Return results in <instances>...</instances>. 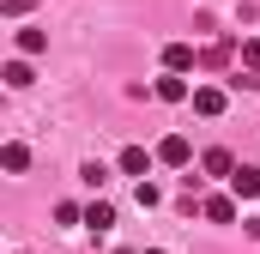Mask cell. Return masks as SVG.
Here are the masks:
<instances>
[{
	"instance_id": "7a4b0ae2",
	"label": "cell",
	"mask_w": 260,
	"mask_h": 254,
	"mask_svg": "<svg viewBox=\"0 0 260 254\" xmlns=\"http://www.w3.org/2000/svg\"><path fill=\"white\" fill-rule=\"evenodd\" d=\"M188 103H194V115H206V121H218V115L230 109L224 85H194V97H188Z\"/></svg>"
},
{
	"instance_id": "ac0fdd59",
	"label": "cell",
	"mask_w": 260,
	"mask_h": 254,
	"mask_svg": "<svg viewBox=\"0 0 260 254\" xmlns=\"http://www.w3.org/2000/svg\"><path fill=\"white\" fill-rule=\"evenodd\" d=\"M145 254H164V248H145Z\"/></svg>"
},
{
	"instance_id": "5b68a950",
	"label": "cell",
	"mask_w": 260,
	"mask_h": 254,
	"mask_svg": "<svg viewBox=\"0 0 260 254\" xmlns=\"http://www.w3.org/2000/svg\"><path fill=\"white\" fill-rule=\"evenodd\" d=\"M200 212H206L212 224H236V194H206Z\"/></svg>"
},
{
	"instance_id": "52a82bcc",
	"label": "cell",
	"mask_w": 260,
	"mask_h": 254,
	"mask_svg": "<svg viewBox=\"0 0 260 254\" xmlns=\"http://www.w3.org/2000/svg\"><path fill=\"white\" fill-rule=\"evenodd\" d=\"M200 170H206V176H224V182H230V170H236V157H230L224 145H212V151L200 157Z\"/></svg>"
},
{
	"instance_id": "3957f363",
	"label": "cell",
	"mask_w": 260,
	"mask_h": 254,
	"mask_svg": "<svg viewBox=\"0 0 260 254\" xmlns=\"http://www.w3.org/2000/svg\"><path fill=\"white\" fill-rule=\"evenodd\" d=\"M230 194H236V200H260V170L254 164H236V170H230Z\"/></svg>"
},
{
	"instance_id": "8fae6325",
	"label": "cell",
	"mask_w": 260,
	"mask_h": 254,
	"mask_svg": "<svg viewBox=\"0 0 260 254\" xmlns=\"http://www.w3.org/2000/svg\"><path fill=\"white\" fill-rule=\"evenodd\" d=\"M6 85H12V91H24V85H30V55L6 61Z\"/></svg>"
},
{
	"instance_id": "5bb4252c",
	"label": "cell",
	"mask_w": 260,
	"mask_h": 254,
	"mask_svg": "<svg viewBox=\"0 0 260 254\" xmlns=\"http://www.w3.org/2000/svg\"><path fill=\"white\" fill-rule=\"evenodd\" d=\"M55 224H85V212H79L73 200H61V206H55Z\"/></svg>"
},
{
	"instance_id": "6da1fadb",
	"label": "cell",
	"mask_w": 260,
	"mask_h": 254,
	"mask_svg": "<svg viewBox=\"0 0 260 254\" xmlns=\"http://www.w3.org/2000/svg\"><path fill=\"white\" fill-rule=\"evenodd\" d=\"M157 164H170V170H194V145H188L182 133H164V139H157Z\"/></svg>"
},
{
	"instance_id": "30bf717a",
	"label": "cell",
	"mask_w": 260,
	"mask_h": 254,
	"mask_svg": "<svg viewBox=\"0 0 260 254\" xmlns=\"http://www.w3.org/2000/svg\"><path fill=\"white\" fill-rule=\"evenodd\" d=\"M12 43H18V55H43V49H49V37H43V30H30V24H24Z\"/></svg>"
},
{
	"instance_id": "8992f818",
	"label": "cell",
	"mask_w": 260,
	"mask_h": 254,
	"mask_svg": "<svg viewBox=\"0 0 260 254\" xmlns=\"http://www.w3.org/2000/svg\"><path fill=\"white\" fill-rule=\"evenodd\" d=\"M151 164H157V151H145V145H127L121 151V176H145Z\"/></svg>"
},
{
	"instance_id": "d6986e66",
	"label": "cell",
	"mask_w": 260,
	"mask_h": 254,
	"mask_svg": "<svg viewBox=\"0 0 260 254\" xmlns=\"http://www.w3.org/2000/svg\"><path fill=\"white\" fill-rule=\"evenodd\" d=\"M115 254H133V248H115Z\"/></svg>"
},
{
	"instance_id": "277c9868",
	"label": "cell",
	"mask_w": 260,
	"mask_h": 254,
	"mask_svg": "<svg viewBox=\"0 0 260 254\" xmlns=\"http://www.w3.org/2000/svg\"><path fill=\"white\" fill-rule=\"evenodd\" d=\"M151 97H164V103H188V97H194V85H188L182 73H164V79L151 85Z\"/></svg>"
},
{
	"instance_id": "7c38bea8",
	"label": "cell",
	"mask_w": 260,
	"mask_h": 254,
	"mask_svg": "<svg viewBox=\"0 0 260 254\" xmlns=\"http://www.w3.org/2000/svg\"><path fill=\"white\" fill-rule=\"evenodd\" d=\"M0 164H6V170H12V176H18V170H30V151H24V145H18V139H12V145H6V151H0Z\"/></svg>"
},
{
	"instance_id": "9a60e30c",
	"label": "cell",
	"mask_w": 260,
	"mask_h": 254,
	"mask_svg": "<svg viewBox=\"0 0 260 254\" xmlns=\"http://www.w3.org/2000/svg\"><path fill=\"white\" fill-rule=\"evenodd\" d=\"M79 176H85V188H103V182H109V170H103V164H85Z\"/></svg>"
},
{
	"instance_id": "ba28073f",
	"label": "cell",
	"mask_w": 260,
	"mask_h": 254,
	"mask_svg": "<svg viewBox=\"0 0 260 254\" xmlns=\"http://www.w3.org/2000/svg\"><path fill=\"white\" fill-rule=\"evenodd\" d=\"M85 224H91L97 236H103V230H115V206H109V200H91V206H85Z\"/></svg>"
},
{
	"instance_id": "2e32d148",
	"label": "cell",
	"mask_w": 260,
	"mask_h": 254,
	"mask_svg": "<svg viewBox=\"0 0 260 254\" xmlns=\"http://www.w3.org/2000/svg\"><path fill=\"white\" fill-rule=\"evenodd\" d=\"M242 67H248V73H260V37H254V43H242Z\"/></svg>"
},
{
	"instance_id": "e0dca14e",
	"label": "cell",
	"mask_w": 260,
	"mask_h": 254,
	"mask_svg": "<svg viewBox=\"0 0 260 254\" xmlns=\"http://www.w3.org/2000/svg\"><path fill=\"white\" fill-rule=\"evenodd\" d=\"M30 12V0H6V18H24Z\"/></svg>"
},
{
	"instance_id": "4fadbf2b",
	"label": "cell",
	"mask_w": 260,
	"mask_h": 254,
	"mask_svg": "<svg viewBox=\"0 0 260 254\" xmlns=\"http://www.w3.org/2000/svg\"><path fill=\"white\" fill-rule=\"evenodd\" d=\"M139 206H145V212H151V206H164V188H157V182H145V176H139Z\"/></svg>"
},
{
	"instance_id": "9c48e42d",
	"label": "cell",
	"mask_w": 260,
	"mask_h": 254,
	"mask_svg": "<svg viewBox=\"0 0 260 254\" xmlns=\"http://www.w3.org/2000/svg\"><path fill=\"white\" fill-rule=\"evenodd\" d=\"M194 67V43H170L164 49V73H188Z\"/></svg>"
}]
</instances>
